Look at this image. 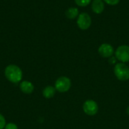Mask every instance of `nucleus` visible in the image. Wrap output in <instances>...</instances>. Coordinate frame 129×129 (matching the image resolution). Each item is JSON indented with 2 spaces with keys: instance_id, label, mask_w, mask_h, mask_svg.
I'll use <instances>...</instances> for the list:
<instances>
[{
  "instance_id": "nucleus-10",
  "label": "nucleus",
  "mask_w": 129,
  "mask_h": 129,
  "mask_svg": "<svg viewBox=\"0 0 129 129\" xmlns=\"http://www.w3.org/2000/svg\"><path fill=\"white\" fill-rule=\"evenodd\" d=\"M65 14L67 16V17L68 19H70V20H74L76 18H77L79 15V9L77 8H75V7H71V8H69L66 12H65Z\"/></svg>"
},
{
  "instance_id": "nucleus-16",
  "label": "nucleus",
  "mask_w": 129,
  "mask_h": 129,
  "mask_svg": "<svg viewBox=\"0 0 129 129\" xmlns=\"http://www.w3.org/2000/svg\"><path fill=\"white\" fill-rule=\"evenodd\" d=\"M116 57H110V60H109V61H110V63H116Z\"/></svg>"
},
{
  "instance_id": "nucleus-12",
  "label": "nucleus",
  "mask_w": 129,
  "mask_h": 129,
  "mask_svg": "<svg viewBox=\"0 0 129 129\" xmlns=\"http://www.w3.org/2000/svg\"><path fill=\"white\" fill-rule=\"evenodd\" d=\"M74 1L76 4L80 7H86L92 2V0H74Z\"/></svg>"
},
{
  "instance_id": "nucleus-15",
  "label": "nucleus",
  "mask_w": 129,
  "mask_h": 129,
  "mask_svg": "<svg viewBox=\"0 0 129 129\" xmlns=\"http://www.w3.org/2000/svg\"><path fill=\"white\" fill-rule=\"evenodd\" d=\"M4 129H18V127L14 123L10 122V123L6 124V125H5V127Z\"/></svg>"
},
{
  "instance_id": "nucleus-6",
  "label": "nucleus",
  "mask_w": 129,
  "mask_h": 129,
  "mask_svg": "<svg viewBox=\"0 0 129 129\" xmlns=\"http://www.w3.org/2000/svg\"><path fill=\"white\" fill-rule=\"evenodd\" d=\"M77 25L82 30L88 29L91 25V16L85 12L79 14V17H77Z\"/></svg>"
},
{
  "instance_id": "nucleus-13",
  "label": "nucleus",
  "mask_w": 129,
  "mask_h": 129,
  "mask_svg": "<svg viewBox=\"0 0 129 129\" xmlns=\"http://www.w3.org/2000/svg\"><path fill=\"white\" fill-rule=\"evenodd\" d=\"M103 1L109 5H116L120 2V0H103Z\"/></svg>"
},
{
  "instance_id": "nucleus-11",
  "label": "nucleus",
  "mask_w": 129,
  "mask_h": 129,
  "mask_svg": "<svg viewBox=\"0 0 129 129\" xmlns=\"http://www.w3.org/2000/svg\"><path fill=\"white\" fill-rule=\"evenodd\" d=\"M55 92H56V89L54 87L51 85H48L44 88L42 91V94L45 98L49 99V98H53L55 95Z\"/></svg>"
},
{
  "instance_id": "nucleus-2",
  "label": "nucleus",
  "mask_w": 129,
  "mask_h": 129,
  "mask_svg": "<svg viewBox=\"0 0 129 129\" xmlns=\"http://www.w3.org/2000/svg\"><path fill=\"white\" fill-rule=\"evenodd\" d=\"M114 74L119 81H127L129 79V67L124 63H116Z\"/></svg>"
},
{
  "instance_id": "nucleus-1",
  "label": "nucleus",
  "mask_w": 129,
  "mask_h": 129,
  "mask_svg": "<svg viewBox=\"0 0 129 129\" xmlns=\"http://www.w3.org/2000/svg\"><path fill=\"white\" fill-rule=\"evenodd\" d=\"M5 77L12 83H18L22 80L23 72L21 69L17 65H8L5 70Z\"/></svg>"
},
{
  "instance_id": "nucleus-9",
  "label": "nucleus",
  "mask_w": 129,
  "mask_h": 129,
  "mask_svg": "<svg viewBox=\"0 0 129 129\" xmlns=\"http://www.w3.org/2000/svg\"><path fill=\"white\" fill-rule=\"evenodd\" d=\"M20 91L26 94H32L34 91V85L29 81H22L20 84Z\"/></svg>"
},
{
  "instance_id": "nucleus-3",
  "label": "nucleus",
  "mask_w": 129,
  "mask_h": 129,
  "mask_svg": "<svg viewBox=\"0 0 129 129\" xmlns=\"http://www.w3.org/2000/svg\"><path fill=\"white\" fill-rule=\"evenodd\" d=\"M71 80L67 76H61L58 78L54 84V88L56 91L64 93L68 91L71 88Z\"/></svg>"
},
{
  "instance_id": "nucleus-8",
  "label": "nucleus",
  "mask_w": 129,
  "mask_h": 129,
  "mask_svg": "<svg viewBox=\"0 0 129 129\" xmlns=\"http://www.w3.org/2000/svg\"><path fill=\"white\" fill-rule=\"evenodd\" d=\"M105 8V4L103 0H93L91 2V9L97 14H101Z\"/></svg>"
},
{
  "instance_id": "nucleus-7",
  "label": "nucleus",
  "mask_w": 129,
  "mask_h": 129,
  "mask_svg": "<svg viewBox=\"0 0 129 129\" xmlns=\"http://www.w3.org/2000/svg\"><path fill=\"white\" fill-rule=\"evenodd\" d=\"M98 53L99 54L104 58H110L111 57L114 52L113 47L108 43H103L98 48Z\"/></svg>"
},
{
  "instance_id": "nucleus-5",
  "label": "nucleus",
  "mask_w": 129,
  "mask_h": 129,
  "mask_svg": "<svg viewBox=\"0 0 129 129\" xmlns=\"http://www.w3.org/2000/svg\"><path fill=\"white\" fill-rule=\"evenodd\" d=\"M82 109L84 113L88 116H94L98 113L99 107L96 101L93 100H87L84 102Z\"/></svg>"
},
{
  "instance_id": "nucleus-14",
  "label": "nucleus",
  "mask_w": 129,
  "mask_h": 129,
  "mask_svg": "<svg viewBox=\"0 0 129 129\" xmlns=\"http://www.w3.org/2000/svg\"><path fill=\"white\" fill-rule=\"evenodd\" d=\"M5 123H6V122H5V117H4L2 114H0V129L5 128V125H6Z\"/></svg>"
},
{
  "instance_id": "nucleus-4",
  "label": "nucleus",
  "mask_w": 129,
  "mask_h": 129,
  "mask_svg": "<svg viewBox=\"0 0 129 129\" xmlns=\"http://www.w3.org/2000/svg\"><path fill=\"white\" fill-rule=\"evenodd\" d=\"M116 58L121 63L129 62V46L126 45H120L115 51Z\"/></svg>"
},
{
  "instance_id": "nucleus-17",
  "label": "nucleus",
  "mask_w": 129,
  "mask_h": 129,
  "mask_svg": "<svg viewBox=\"0 0 129 129\" xmlns=\"http://www.w3.org/2000/svg\"><path fill=\"white\" fill-rule=\"evenodd\" d=\"M126 113H127L128 115H129V106L127 107V109H126Z\"/></svg>"
}]
</instances>
